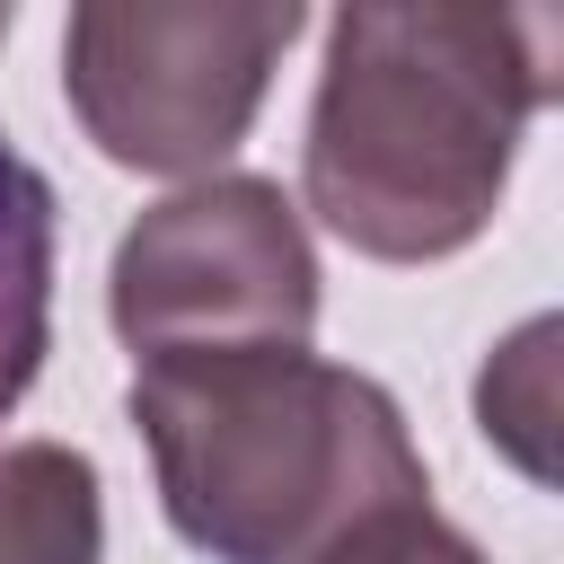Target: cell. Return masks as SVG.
<instances>
[{
  "label": "cell",
  "instance_id": "cell-1",
  "mask_svg": "<svg viewBox=\"0 0 564 564\" xmlns=\"http://www.w3.org/2000/svg\"><path fill=\"white\" fill-rule=\"evenodd\" d=\"M555 9H335L300 150L308 212L379 264L458 256L502 212L511 150L555 97Z\"/></svg>",
  "mask_w": 564,
  "mask_h": 564
},
{
  "label": "cell",
  "instance_id": "cell-2",
  "mask_svg": "<svg viewBox=\"0 0 564 564\" xmlns=\"http://www.w3.org/2000/svg\"><path fill=\"white\" fill-rule=\"evenodd\" d=\"M159 511L212 564H317L361 520L423 502V458L379 379L308 344L132 361Z\"/></svg>",
  "mask_w": 564,
  "mask_h": 564
},
{
  "label": "cell",
  "instance_id": "cell-3",
  "mask_svg": "<svg viewBox=\"0 0 564 564\" xmlns=\"http://www.w3.org/2000/svg\"><path fill=\"white\" fill-rule=\"evenodd\" d=\"M308 18L273 9H159V0H88L62 26V97L115 167L141 176H212L256 106L273 62Z\"/></svg>",
  "mask_w": 564,
  "mask_h": 564
},
{
  "label": "cell",
  "instance_id": "cell-4",
  "mask_svg": "<svg viewBox=\"0 0 564 564\" xmlns=\"http://www.w3.org/2000/svg\"><path fill=\"white\" fill-rule=\"evenodd\" d=\"M106 308H115V335L132 344V361L308 344L317 256L273 176H203L123 229Z\"/></svg>",
  "mask_w": 564,
  "mask_h": 564
},
{
  "label": "cell",
  "instance_id": "cell-5",
  "mask_svg": "<svg viewBox=\"0 0 564 564\" xmlns=\"http://www.w3.org/2000/svg\"><path fill=\"white\" fill-rule=\"evenodd\" d=\"M106 502L97 467L70 441H18L0 449V564H97Z\"/></svg>",
  "mask_w": 564,
  "mask_h": 564
},
{
  "label": "cell",
  "instance_id": "cell-6",
  "mask_svg": "<svg viewBox=\"0 0 564 564\" xmlns=\"http://www.w3.org/2000/svg\"><path fill=\"white\" fill-rule=\"evenodd\" d=\"M53 335V185L0 132V414L44 370Z\"/></svg>",
  "mask_w": 564,
  "mask_h": 564
},
{
  "label": "cell",
  "instance_id": "cell-7",
  "mask_svg": "<svg viewBox=\"0 0 564 564\" xmlns=\"http://www.w3.org/2000/svg\"><path fill=\"white\" fill-rule=\"evenodd\" d=\"M546 344H555V326L529 317V326L485 361V379H476V414H485V432H494L529 476H546Z\"/></svg>",
  "mask_w": 564,
  "mask_h": 564
},
{
  "label": "cell",
  "instance_id": "cell-8",
  "mask_svg": "<svg viewBox=\"0 0 564 564\" xmlns=\"http://www.w3.org/2000/svg\"><path fill=\"white\" fill-rule=\"evenodd\" d=\"M317 564H485V546H476L467 529H449V520L432 511V494H423V502H397V511L361 520V529L335 538Z\"/></svg>",
  "mask_w": 564,
  "mask_h": 564
},
{
  "label": "cell",
  "instance_id": "cell-9",
  "mask_svg": "<svg viewBox=\"0 0 564 564\" xmlns=\"http://www.w3.org/2000/svg\"><path fill=\"white\" fill-rule=\"evenodd\" d=\"M0 35H9V9H0Z\"/></svg>",
  "mask_w": 564,
  "mask_h": 564
}]
</instances>
